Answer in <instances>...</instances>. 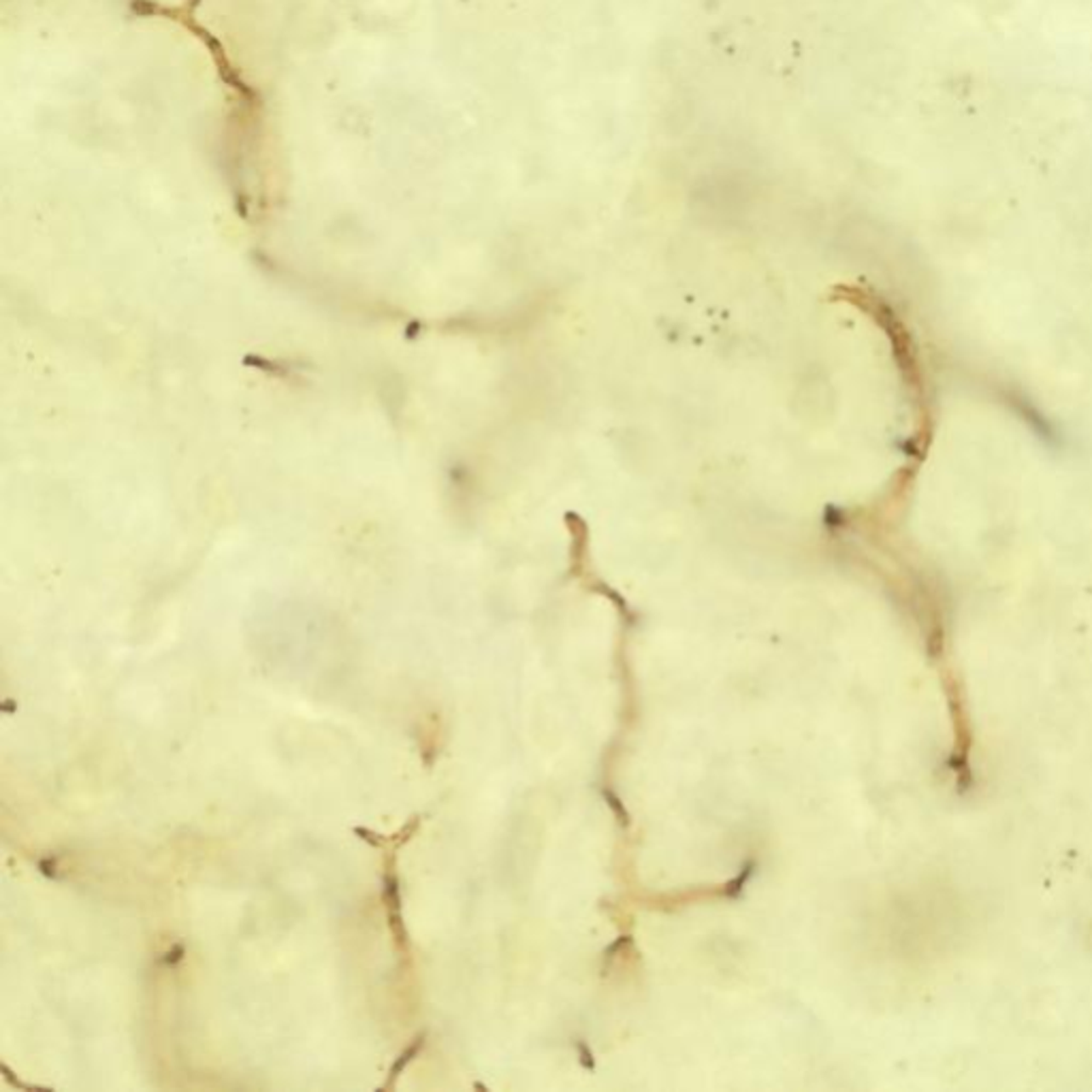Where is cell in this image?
<instances>
[{"label":"cell","mask_w":1092,"mask_h":1092,"mask_svg":"<svg viewBox=\"0 0 1092 1092\" xmlns=\"http://www.w3.org/2000/svg\"><path fill=\"white\" fill-rule=\"evenodd\" d=\"M386 872H385V905H386V916H389V926L391 933H393L395 943H397L399 952H406L408 947V935H406V926L402 922V898H399V881L397 875H395V868H391V854L386 855Z\"/></svg>","instance_id":"6da1fadb"},{"label":"cell","mask_w":1092,"mask_h":1092,"mask_svg":"<svg viewBox=\"0 0 1092 1092\" xmlns=\"http://www.w3.org/2000/svg\"><path fill=\"white\" fill-rule=\"evenodd\" d=\"M423 1039H425V1035H419L415 1041H412L410 1045H408L406 1049H403L402 1054H399V1058L393 1062V1066H391V1073H389V1079H386V1083H385V1090H389L391 1086H395V1082H397V1078L402 1075V1071L406 1069L408 1062H410L412 1058H415L416 1054H419V1049L423 1048Z\"/></svg>","instance_id":"7a4b0ae2"},{"label":"cell","mask_w":1092,"mask_h":1092,"mask_svg":"<svg viewBox=\"0 0 1092 1092\" xmlns=\"http://www.w3.org/2000/svg\"><path fill=\"white\" fill-rule=\"evenodd\" d=\"M354 832L361 834L363 841H369V843H372V845H376V847H382V845H385L386 841H391V838H385V837H380V834L372 832V830H365V828H357V830H354Z\"/></svg>","instance_id":"3957f363"}]
</instances>
